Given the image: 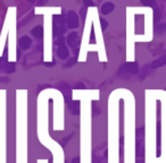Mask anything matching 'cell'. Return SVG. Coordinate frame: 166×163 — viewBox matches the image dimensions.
<instances>
[{"instance_id": "1", "label": "cell", "mask_w": 166, "mask_h": 163, "mask_svg": "<svg viewBox=\"0 0 166 163\" xmlns=\"http://www.w3.org/2000/svg\"><path fill=\"white\" fill-rule=\"evenodd\" d=\"M79 162V159H78V157H76V159H74V160H73V163H78Z\"/></svg>"}]
</instances>
